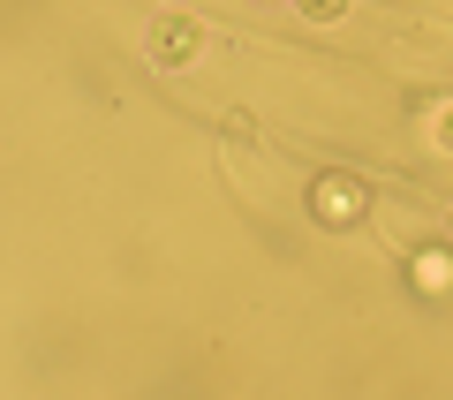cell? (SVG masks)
<instances>
[{
	"mask_svg": "<svg viewBox=\"0 0 453 400\" xmlns=\"http://www.w3.org/2000/svg\"><path fill=\"white\" fill-rule=\"evenodd\" d=\"M196 46H204L196 16H159V23H151V61H159V68H189Z\"/></svg>",
	"mask_w": 453,
	"mask_h": 400,
	"instance_id": "obj_1",
	"label": "cell"
},
{
	"mask_svg": "<svg viewBox=\"0 0 453 400\" xmlns=\"http://www.w3.org/2000/svg\"><path fill=\"white\" fill-rule=\"evenodd\" d=\"M318 219H325V227H356V219H363V181L325 174V181H318Z\"/></svg>",
	"mask_w": 453,
	"mask_h": 400,
	"instance_id": "obj_2",
	"label": "cell"
},
{
	"mask_svg": "<svg viewBox=\"0 0 453 400\" xmlns=\"http://www.w3.org/2000/svg\"><path fill=\"white\" fill-rule=\"evenodd\" d=\"M295 8H303V23H340L348 16V0H295Z\"/></svg>",
	"mask_w": 453,
	"mask_h": 400,
	"instance_id": "obj_3",
	"label": "cell"
},
{
	"mask_svg": "<svg viewBox=\"0 0 453 400\" xmlns=\"http://www.w3.org/2000/svg\"><path fill=\"white\" fill-rule=\"evenodd\" d=\"M446 151H453V113H446Z\"/></svg>",
	"mask_w": 453,
	"mask_h": 400,
	"instance_id": "obj_4",
	"label": "cell"
}]
</instances>
